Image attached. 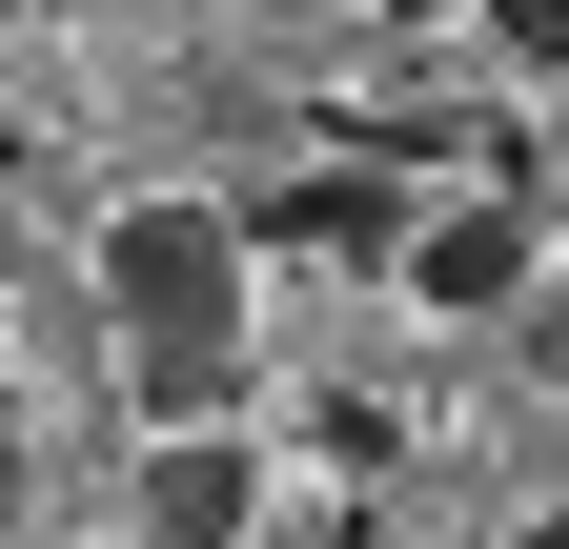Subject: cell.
I'll use <instances>...</instances> for the list:
<instances>
[{"mask_svg":"<svg viewBox=\"0 0 569 549\" xmlns=\"http://www.w3.org/2000/svg\"><path fill=\"white\" fill-rule=\"evenodd\" d=\"M102 326H122V387L163 428H224V387H244V203H122L102 224Z\"/></svg>","mask_w":569,"mask_h":549,"instance_id":"1","label":"cell"},{"mask_svg":"<svg viewBox=\"0 0 569 549\" xmlns=\"http://www.w3.org/2000/svg\"><path fill=\"white\" fill-rule=\"evenodd\" d=\"M142 529L163 549H264V468L224 428H163V468H142Z\"/></svg>","mask_w":569,"mask_h":549,"instance_id":"2","label":"cell"},{"mask_svg":"<svg viewBox=\"0 0 569 549\" xmlns=\"http://www.w3.org/2000/svg\"><path fill=\"white\" fill-rule=\"evenodd\" d=\"M407 306H529V203H448V224H407Z\"/></svg>","mask_w":569,"mask_h":549,"instance_id":"3","label":"cell"},{"mask_svg":"<svg viewBox=\"0 0 569 549\" xmlns=\"http://www.w3.org/2000/svg\"><path fill=\"white\" fill-rule=\"evenodd\" d=\"M244 244H407V203H387V163H306L244 203Z\"/></svg>","mask_w":569,"mask_h":549,"instance_id":"4","label":"cell"},{"mask_svg":"<svg viewBox=\"0 0 569 549\" xmlns=\"http://www.w3.org/2000/svg\"><path fill=\"white\" fill-rule=\"evenodd\" d=\"M468 21H488V41H509V61H529V82H569V0H468Z\"/></svg>","mask_w":569,"mask_h":549,"instance_id":"5","label":"cell"},{"mask_svg":"<svg viewBox=\"0 0 569 549\" xmlns=\"http://www.w3.org/2000/svg\"><path fill=\"white\" fill-rule=\"evenodd\" d=\"M509 549H569V509H529V529H509Z\"/></svg>","mask_w":569,"mask_h":549,"instance_id":"6","label":"cell"},{"mask_svg":"<svg viewBox=\"0 0 569 549\" xmlns=\"http://www.w3.org/2000/svg\"><path fill=\"white\" fill-rule=\"evenodd\" d=\"M0 21H21V0H0Z\"/></svg>","mask_w":569,"mask_h":549,"instance_id":"7","label":"cell"}]
</instances>
